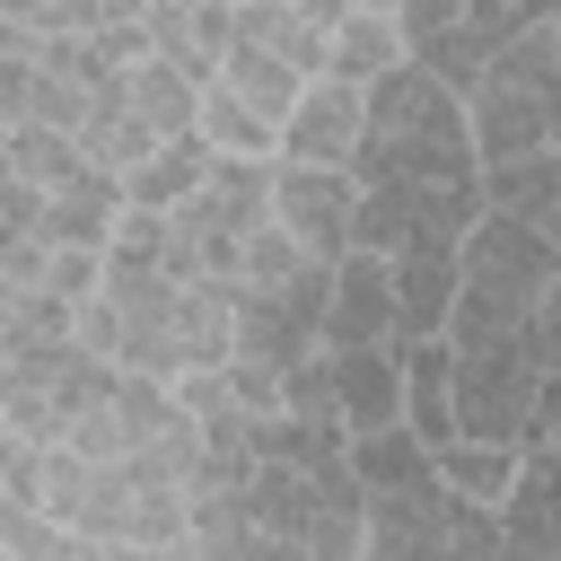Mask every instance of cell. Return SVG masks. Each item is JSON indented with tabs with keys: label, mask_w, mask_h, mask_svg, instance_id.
Returning <instances> with one entry per match:
<instances>
[{
	"label": "cell",
	"mask_w": 561,
	"mask_h": 561,
	"mask_svg": "<svg viewBox=\"0 0 561 561\" xmlns=\"http://www.w3.org/2000/svg\"><path fill=\"white\" fill-rule=\"evenodd\" d=\"M351 184L394 193L412 210V237H438V245H465V228L482 219V158L465 131V96H447L412 53L368 88Z\"/></svg>",
	"instance_id": "6da1fadb"
},
{
	"label": "cell",
	"mask_w": 561,
	"mask_h": 561,
	"mask_svg": "<svg viewBox=\"0 0 561 561\" xmlns=\"http://www.w3.org/2000/svg\"><path fill=\"white\" fill-rule=\"evenodd\" d=\"M237 508H245L272 543L307 552V561H359V508H368V491L351 482V430H342V421L263 412Z\"/></svg>",
	"instance_id": "7a4b0ae2"
},
{
	"label": "cell",
	"mask_w": 561,
	"mask_h": 561,
	"mask_svg": "<svg viewBox=\"0 0 561 561\" xmlns=\"http://www.w3.org/2000/svg\"><path fill=\"white\" fill-rule=\"evenodd\" d=\"M561 272V245L508 210H482L456 245V316H447V342L456 351H535V316H543V289Z\"/></svg>",
	"instance_id": "3957f363"
},
{
	"label": "cell",
	"mask_w": 561,
	"mask_h": 561,
	"mask_svg": "<svg viewBox=\"0 0 561 561\" xmlns=\"http://www.w3.org/2000/svg\"><path fill=\"white\" fill-rule=\"evenodd\" d=\"M465 131H473V158L482 167L561 149V61H552V35L543 26L508 35L482 61V79L465 88Z\"/></svg>",
	"instance_id": "277c9868"
},
{
	"label": "cell",
	"mask_w": 561,
	"mask_h": 561,
	"mask_svg": "<svg viewBox=\"0 0 561 561\" xmlns=\"http://www.w3.org/2000/svg\"><path fill=\"white\" fill-rule=\"evenodd\" d=\"M359 561H500V508L447 491L438 473H421L403 491H368Z\"/></svg>",
	"instance_id": "5b68a950"
},
{
	"label": "cell",
	"mask_w": 561,
	"mask_h": 561,
	"mask_svg": "<svg viewBox=\"0 0 561 561\" xmlns=\"http://www.w3.org/2000/svg\"><path fill=\"white\" fill-rule=\"evenodd\" d=\"M324 289H333V263H298L289 280H237V307H228V359H254V368H289L307 351H324Z\"/></svg>",
	"instance_id": "8992f818"
},
{
	"label": "cell",
	"mask_w": 561,
	"mask_h": 561,
	"mask_svg": "<svg viewBox=\"0 0 561 561\" xmlns=\"http://www.w3.org/2000/svg\"><path fill=\"white\" fill-rule=\"evenodd\" d=\"M456 438L535 447L543 438V359L535 351H456Z\"/></svg>",
	"instance_id": "52a82bcc"
},
{
	"label": "cell",
	"mask_w": 561,
	"mask_h": 561,
	"mask_svg": "<svg viewBox=\"0 0 561 561\" xmlns=\"http://www.w3.org/2000/svg\"><path fill=\"white\" fill-rule=\"evenodd\" d=\"M351 202H359L351 167H289V158H272V219L316 263H342L351 254Z\"/></svg>",
	"instance_id": "ba28073f"
},
{
	"label": "cell",
	"mask_w": 561,
	"mask_h": 561,
	"mask_svg": "<svg viewBox=\"0 0 561 561\" xmlns=\"http://www.w3.org/2000/svg\"><path fill=\"white\" fill-rule=\"evenodd\" d=\"M500 561H561V447L535 438L500 491Z\"/></svg>",
	"instance_id": "9c48e42d"
},
{
	"label": "cell",
	"mask_w": 561,
	"mask_h": 561,
	"mask_svg": "<svg viewBox=\"0 0 561 561\" xmlns=\"http://www.w3.org/2000/svg\"><path fill=\"white\" fill-rule=\"evenodd\" d=\"M359 123H368V88L307 79V88H298V105L280 114V158H289V167H351Z\"/></svg>",
	"instance_id": "30bf717a"
},
{
	"label": "cell",
	"mask_w": 561,
	"mask_h": 561,
	"mask_svg": "<svg viewBox=\"0 0 561 561\" xmlns=\"http://www.w3.org/2000/svg\"><path fill=\"white\" fill-rule=\"evenodd\" d=\"M368 342H403L394 324V272L386 254H342L333 263V289H324V351H368Z\"/></svg>",
	"instance_id": "8fae6325"
},
{
	"label": "cell",
	"mask_w": 561,
	"mask_h": 561,
	"mask_svg": "<svg viewBox=\"0 0 561 561\" xmlns=\"http://www.w3.org/2000/svg\"><path fill=\"white\" fill-rule=\"evenodd\" d=\"M140 26H149V53L167 70H184L193 88L219 79V61H228V9L219 0H140Z\"/></svg>",
	"instance_id": "7c38bea8"
},
{
	"label": "cell",
	"mask_w": 561,
	"mask_h": 561,
	"mask_svg": "<svg viewBox=\"0 0 561 561\" xmlns=\"http://www.w3.org/2000/svg\"><path fill=\"white\" fill-rule=\"evenodd\" d=\"M386 272H394V324H403V342L447 333V316H456V245L403 237V245L386 254Z\"/></svg>",
	"instance_id": "4fadbf2b"
},
{
	"label": "cell",
	"mask_w": 561,
	"mask_h": 561,
	"mask_svg": "<svg viewBox=\"0 0 561 561\" xmlns=\"http://www.w3.org/2000/svg\"><path fill=\"white\" fill-rule=\"evenodd\" d=\"M333 421L359 438V430H386L403 421V342H368V351H333Z\"/></svg>",
	"instance_id": "5bb4252c"
},
{
	"label": "cell",
	"mask_w": 561,
	"mask_h": 561,
	"mask_svg": "<svg viewBox=\"0 0 561 561\" xmlns=\"http://www.w3.org/2000/svg\"><path fill=\"white\" fill-rule=\"evenodd\" d=\"M114 219H123V175H105V167H79L70 184H53V193H44V219H35V237H44V245H96V254H105Z\"/></svg>",
	"instance_id": "9a60e30c"
},
{
	"label": "cell",
	"mask_w": 561,
	"mask_h": 561,
	"mask_svg": "<svg viewBox=\"0 0 561 561\" xmlns=\"http://www.w3.org/2000/svg\"><path fill=\"white\" fill-rule=\"evenodd\" d=\"M403 430L421 447H447L456 438V351H447V333L403 342Z\"/></svg>",
	"instance_id": "2e32d148"
},
{
	"label": "cell",
	"mask_w": 561,
	"mask_h": 561,
	"mask_svg": "<svg viewBox=\"0 0 561 561\" xmlns=\"http://www.w3.org/2000/svg\"><path fill=\"white\" fill-rule=\"evenodd\" d=\"M482 210H508V219H526V228H543L561 245V149L482 167Z\"/></svg>",
	"instance_id": "e0dca14e"
},
{
	"label": "cell",
	"mask_w": 561,
	"mask_h": 561,
	"mask_svg": "<svg viewBox=\"0 0 561 561\" xmlns=\"http://www.w3.org/2000/svg\"><path fill=\"white\" fill-rule=\"evenodd\" d=\"M210 228H228V237H254L263 219H272V158H210V175L184 193Z\"/></svg>",
	"instance_id": "ac0fdd59"
},
{
	"label": "cell",
	"mask_w": 561,
	"mask_h": 561,
	"mask_svg": "<svg viewBox=\"0 0 561 561\" xmlns=\"http://www.w3.org/2000/svg\"><path fill=\"white\" fill-rule=\"evenodd\" d=\"M508 35H517V18H508V9H482V18H465V26L430 35V44H412V61H421V70H430L447 96H465V88L482 79V61H491Z\"/></svg>",
	"instance_id": "d6986e66"
},
{
	"label": "cell",
	"mask_w": 561,
	"mask_h": 561,
	"mask_svg": "<svg viewBox=\"0 0 561 561\" xmlns=\"http://www.w3.org/2000/svg\"><path fill=\"white\" fill-rule=\"evenodd\" d=\"M394 61H403V26H394V18H377V9H351V18L324 35V70H316V79H342V88H377Z\"/></svg>",
	"instance_id": "ffe728a7"
},
{
	"label": "cell",
	"mask_w": 561,
	"mask_h": 561,
	"mask_svg": "<svg viewBox=\"0 0 561 561\" xmlns=\"http://www.w3.org/2000/svg\"><path fill=\"white\" fill-rule=\"evenodd\" d=\"M210 158H219V149H210L202 131H175V140H158V149L123 175V202H140V210H175V202L210 175Z\"/></svg>",
	"instance_id": "44dd1931"
},
{
	"label": "cell",
	"mask_w": 561,
	"mask_h": 561,
	"mask_svg": "<svg viewBox=\"0 0 561 561\" xmlns=\"http://www.w3.org/2000/svg\"><path fill=\"white\" fill-rule=\"evenodd\" d=\"M517 465H526V447H508V438H447V447H430V473L447 491L482 500V508H500V491L517 482Z\"/></svg>",
	"instance_id": "7402d4cb"
},
{
	"label": "cell",
	"mask_w": 561,
	"mask_h": 561,
	"mask_svg": "<svg viewBox=\"0 0 561 561\" xmlns=\"http://www.w3.org/2000/svg\"><path fill=\"white\" fill-rule=\"evenodd\" d=\"M228 44L280 53L298 79H316V70H324V35H316V26H298V18H289V0H237V9H228Z\"/></svg>",
	"instance_id": "603a6c76"
},
{
	"label": "cell",
	"mask_w": 561,
	"mask_h": 561,
	"mask_svg": "<svg viewBox=\"0 0 561 561\" xmlns=\"http://www.w3.org/2000/svg\"><path fill=\"white\" fill-rule=\"evenodd\" d=\"M219 88H228V96H245V105H254V114H263V123L280 131V114L298 105V88H307V79H298V70H289L280 53H254V44H228V61H219Z\"/></svg>",
	"instance_id": "cb8c5ba5"
},
{
	"label": "cell",
	"mask_w": 561,
	"mask_h": 561,
	"mask_svg": "<svg viewBox=\"0 0 561 561\" xmlns=\"http://www.w3.org/2000/svg\"><path fill=\"white\" fill-rule=\"evenodd\" d=\"M193 131H202L219 158H280V131H272V123H263L245 96H228L219 79L202 88V105H193Z\"/></svg>",
	"instance_id": "d4e9b609"
},
{
	"label": "cell",
	"mask_w": 561,
	"mask_h": 561,
	"mask_svg": "<svg viewBox=\"0 0 561 561\" xmlns=\"http://www.w3.org/2000/svg\"><path fill=\"white\" fill-rule=\"evenodd\" d=\"M421 473H430V447H421L403 421L351 438V482H359V491H403V482H421Z\"/></svg>",
	"instance_id": "484cf974"
},
{
	"label": "cell",
	"mask_w": 561,
	"mask_h": 561,
	"mask_svg": "<svg viewBox=\"0 0 561 561\" xmlns=\"http://www.w3.org/2000/svg\"><path fill=\"white\" fill-rule=\"evenodd\" d=\"M193 105H202V88L184 79V70H167L158 53L149 61H131V114L158 131V140H175V131H193Z\"/></svg>",
	"instance_id": "4316f807"
},
{
	"label": "cell",
	"mask_w": 561,
	"mask_h": 561,
	"mask_svg": "<svg viewBox=\"0 0 561 561\" xmlns=\"http://www.w3.org/2000/svg\"><path fill=\"white\" fill-rule=\"evenodd\" d=\"M0 149H9V175L44 184V193H53V184H70V175L88 167V158H79V140H70V131H53V123H9V131H0Z\"/></svg>",
	"instance_id": "83f0119b"
},
{
	"label": "cell",
	"mask_w": 561,
	"mask_h": 561,
	"mask_svg": "<svg viewBox=\"0 0 561 561\" xmlns=\"http://www.w3.org/2000/svg\"><path fill=\"white\" fill-rule=\"evenodd\" d=\"M403 237H412V210H403L394 193L359 184V202H351V245H359V254H394Z\"/></svg>",
	"instance_id": "f1b7e54d"
},
{
	"label": "cell",
	"mask_w": 561,
	"mask_h": 561,
	"mask_svg": "<svg viewBox=\"0 0 561 561\" xmlns=\"http://www.w3.org/2000/svg\"><path fill=\"white\" fill-rule=\"evenodd\" d=\"M280 412L289 421H333V351H307L280 368Z\"/></svg>",
	"instance_id": "f546056e"
},
{
	"label": "cell",
	"mask_w": 561,
	"mask_h": 561,
	"mask_svg": "<svg viewBox=\"0 0 561 561\" xmlns=\"http://www.w3.org/2000/svg\"><path fill=\"white\" fill-rule=\"evenodd\" d=\"M26 123H53V131H70V140H79V123H88V88L35 61V88H26Z\"/></svg>",
	"instance_id": "4dcf8cb0"
},
{
	"label": "cell",
	"mask_w": 561,
	"mask_h": 561,
	"mask_svg": "<svg viewBox=\"0 0 561 561\" xmlns=\"http://www.w3.org/2000/svg\"><path fill=\"white\" fill-rule=\"evenodd\" d=\"M298 263H316V254H307V245H298L280 219H263V228L245 237V254H237V280H289Z\"/></svg>",
	"instance_id": "1f68e13d"
},
{
	"label": "cell",
	"mask_w": 561,
	"mask_h": 561,
	"mask_svg": "<svg viewBox=\"0 0 561 561\" xmlns=\"http://www.w3.org/2000/svg\"><path fill=\"white\" fill-rule=\"evenodd\" d=\"M158 254H167V210L123 202V219H114V237H105V263H158Z\"/></svg>",
	"instance_id": "d6a6232c"
},
{
	"label": "cell",
	"mask_w": 561,
	"mask_h": 561,
	"mask_svg": "<svg viewBox=\"0 0 561 561\" xmlns=\"http://www.w3.org/2000/svg\"><path fill=\"white\" fill-rule=\"evenodd\" d=\"M0 421H9V438H26V447H61V412H53L44 386H9V394H0Z\"/></svg>",
	"instance_id": "836d02e7"
},
{
	"label": "cell",
	"mask_w": 561,
	"mask_h": 561,
	"mask_svg": "<svg viewBox=\"0 0 561 561\" xmlns=\"http://www.w3.org/2000/svg\"><path fill=\"white\" fill-rule=\"evenodd\" d=\"M482 9H508V0H403V9H394L403 53H412V44H430V35H447V26H465V18H482Z\"/></svg>",
	"instance_id": "e575fe53"
},
{
	"label": "cell",
	"mask_w": 561,
	"mask_h": 561,
	"mask_svg": "<svg viewBox=\"0 0 561 561\" xmlns=\"http://www.w3.org/2000/svg\"><path fill=\"white\" fill-rule=\"evenodd\" d=\"M96 280H105V254H96V245H53V263H44V280H35V289H53V298H70V307H79Z\"/></svg>",
	"instance_id": "d590c367"
},
{
	"label": "cell",
	"mask_w": 561,
	"mask_h": 561,
	"mask_svg": "<svg viewBox=\"0 0 561 561\" xmlns=\"http://www.w3.org/2000/svg\"><path fill=\"white\" fill-rule=\"evenodd\" d=\"M0 500L44 508V447H26V438H9V447H0Z\"/></svg>",
	"instance_id": "8d00e7d4"
},
{
	"label": "cell",
	"mask_w": 561,
	"mask_h": 561,
	"mask_svg": "<svg viewBox=\"0 0 561 561\" xmlns=\"http://www.w3.org/2000/svg\"><path fill=\"white\" fill-rule=\"evenodd\" d=\"M35 219H44V184L9 175V184H0V245H9V237H35Z\"/></svg>",
	"instance_id": "74e56055"
},
{
	"label": "cell",
	"mask_w": 561,
	"mask_h": 561,
	"mask_svg": "<svg viewBox=\"0 0 561 561\" xmlns=\"http://www.w3.org/2000/svg\"><path fill=\"white\" fill-rule=\"evenodd\" d=\"M219 368H228V394L245 412H280V377L272 368H254V359H219Z\"/></svg>",
	"instance_id": "f35d334b"
},
{
	"label": "cell",
	"mask_w": 561,
	"mask_h": 561,
	"mask_svg": "<svg viewBox=\"0 0 561 561\" xmlns=\"http://www.w3.org/2000/svg\"><path fill=\"white\" fill-rule=\"evenodd\" d=\"M105 18H123L114 0H44V35H96Z\"/></svg>",
	"instance_id": "ab89813d"
},
{
	"label": "cell",
	"mask_w": 561,
	"mask_h": 561,
	"mask_svg": "<svg viewBox=\"0 0 561 561\" xmlns=\"http://www.w3.org/2000/svg\"><path fill=\"white\" fill-rule=\"evenodd\" d=\"M26 88H35V53H0V131L26 123Z\"/></svg>",
	"instance_id": "60d3db41"
},
{
	"label": "cell",
	"mask_w": 561,
	"mask_h": 561,
	"mask_svg": "<svg viewBox=\"0 0 561 561\" xmlns=\"http://www.w3.org/2000/svg\"><path fill=\"white\" fill-rule=\"evenodd\" d=\"M535 359H543V377H561V272H552L543 316H535Z\"/></svg>",
	"instance_id": "b9f144b4"
},
{
	"label": "cell",
	"mask_w": 561,
	"mask_h": 561,
	"mask_svg": "<svg viewBox=\"0 0 561 561\" xmlns=\"http://www.w3.org/2000/svg\"><path fill=\"white\" fill-rule=\"evenodd\" d=\"M44 263H53V245H44V237H9V245H0V272H9V280H26V289L44 280Z\"/></svg>",
	"instance_id": "7bdbcfd3"
},
{
	"label": "cell",
	"mask_w": 561,
	"mask_h": 561,
	"mask_svg": "<svg viewBox=\"0 0 561 561\" xmlns=\"http://www.w3.org/2000/svg\"><path fill=\"white\" fill-rule=\"evenodd\" d=\"M96 561H193V535H167V543H96Z\"/></svg>",
	"instance_id": "ee69618b"
},
{
	"label": "cell",
	"mask_w": 561,
	"mask_h": 561,
	"mask_svg": "<svg viewBox=\"0 0 561 561\" xmlns=\"http://www.w3.org/2000/svg\"><path fill=\"white\" fill-rule=\"evenodd\" d=\"M289 18H298V26H316V35H333V26L351 18V0H289Z\"/></svg>",
	"instance_id": "f6af8a7d"
},
{
	"label": "cell",
	"mask_w": 561,
	"mask_h": 561,
	"mask_svg": "<svg viewBox=\"0 0 561 561\" xmlns=\"http://www.w3.org/2000/svg\"><path fill=\"white\" fill-rule=\"evenodd\" d=\"M543 438L561 447V377H543Z\"/></svg>",
	"instance_id": "bcb514c9"
},
{
	"label": "cell",
	"mask_w": 561,
	"mask_h": 561,
	"mask_svg": "<svg viewBox=\"0 0 561 561\" xmlns=\"http://www.w3.org/2000/svg\"><path fill=\"white\" fill-rule=\"evenodd\" d=\"M0 18H18V26H35V35H44V0H0Z\"/></svg>",
	"instance_id": "7dc6e473"
},
{
	"label": "cell",
	"mask_w": 561,
	"mask_h": 561,
	"mask_svg": "<svg viewBox=\"0 0 561 561\" xmlns=\"http://www.w3.org/2000/svg\"><path fill=\"white\" fill-rule=\"evenodd\" d=\"M351 9H377V18H394V9H403V0H351Z\"/></svg>",
	"instance_id": "c3c4849f"
},
{
	"label": "cell",
	"mask_w": 561,
	"mask_h": 561,
	"mask_svg": "<svg viewBox=\"0 0 561 561\" xmlns=\"http://www.w3.org/2000/svg\"><path fill=\"white\" fill-rule=\"evenodd\" d=\"M543 35H552V61H561V18H552V26H543Z\"/></svg>",
	"instance_id": "681fc988"
},
{
	"label": "cell",
	"mask_w": 561,
	"mask_h": 561,
	"mask_svg": "<svg viewBox=\"0 0 561 561\" xmlns=\"http://www.w3.org/2000/svg\"><path fill=\"white\" fill-rule=\"evenodd\" d=\"M9 386H18V377H9V359H0V394H9Z\"/></svg>",
	"instance_id": "f907efd6"
},
{
	"label": "cell",
	"mask_w": 561,
	"mask_h": 561,
	"mask_svg": "<svg viewBox=\"0 0 561 561\" xmlns=\"http://www.w3.org/2000/svg\"><path fill=\"white\" fill-rule=\"evenodd\" d=\"M114 9H140V0H114Z\"/></svg>",
	"instance_id": "816d5d0a"
},
{
	"label": "cell",
	"mask_w": 561,
	"mask_h": 561,
	"mask_svg": "<svg viewBox=\"0 0 561 561\" xmlns=\"http://www.w3.org/2000/svg\"><path fill=\"white\" fill-rule=\"evenodd\" d=\"M219 9H237V0H219Z\"/></svg>",
	"instance_id": "f5cc1de1"
},
{
	"label": "cell",
	"mask_w": 561,
	"mask_h": 561,
	"mask_svg": "<svg viewBox=\"0 0 561 561\" xmlns=\"http://www.w3.org/2000/svg\"><path fill=\"white\" fill-rule=\"evenodd\" d=\"M0 561H9V552H0Z\"/></svg>",
	"instance_id": "db71d44e"
}]
</instances>
